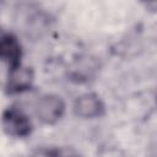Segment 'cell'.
<instances>
[{
  "mask_svg": "<svg viewBox=\"0 0 157 157\" xmlns=\"http://www.w3.org/2000/svg\"><path fill=\"white\" fill-rule=\"evenodd\" d=\"M34 81V72L32 67L26 65H17L9 69V75L6 80V91L10 94L22 93L31 90Z\"/></svg>",
  "mask_w": 157,
  "mask_h": 157,
  "instance_id": "3957f363",
  "label": "cell"
},
{
  "mask_svg": "<svg viewBox=\"0 0 157 157\" xmlns=\"http://www.w3.org/2000/svg\"><path fill=\"white\" fill-rule=\"evenodd\" d=\"M52 157H82V156L71 147H64V148L52 150Z\"/></svg>",
  "mask_w": 157,
  "mask_h": 157,
  "instance_id": "8992f818",
  "label": "cell"
},
{
  "mask_svg": "<svg viewBox=\"0 0 157 157\" xmlns=\"http://www.w3.org/2000/svg\"><path fill=\"white\" fill-rule=\"evenodd\" d=\"M1 34H2V32H1V29H0V36H1Z\"/></svg>",
  "mask_w": 157,
  "mask_h": 157,
  "instance_id": "52a82bcc",
  "label": "cell"
},
{
  "mask_svg": "<svg viewBox=\"0 0 157 157\" xmlns=\"http://www.w3.org/2000/svg\"><path fill=\"white\" fill-rule=\"evenodd\" d=\"M74 114L82 119H94L104 114V103L96 93H83L74 102Z\"/></svg>",
  "mask_w": 157,
  "mask_h": 157,
  "instance_id": "277c9868",
  "label": "cell"
},
{
  "mask_svg": "<svg viewBox=\"0 0 157 157\" xmlns=\"http://www.w3.org/2000/svg\"><path fill=\"white\" fill-rule=\"evenodd\" d=\"M1 126L5 134L12 137H26L32 131L29 118L16 107H9L2 112Z\"/></svg>",
  "mask_w": 157,
  "mask_h": 157,
  "instance_id": "6da1fadb",
  "label": "cell"
},
{
  "mask_svg": "<svg viewBox=\"0 0 157 157\" xmlns=\"http://www.w3.org/2000/svg\"><path fill=\"white\" fill-rule=\"evenodd\" d=\"M65 113V102L58 94H44L36 104V115L38 120L47 125L58 123Z\"/></svg>",
  "mask_w": 157,
  "mask_h": 157,
  "instance_id": "7a4b0ae2",
  "label": "cell"
},
{
  "mask_svg": "<svg viewBox=\"0 0 157 157\" xmlns=\"http://www.w3.org/2000/svg\"><path fill=\"white\" fill-rule=\"evenodd\" d=\"M22 47L16 36L11 33H2L0 36V60L12 69L21 64Z\"/></svg>",
  "mask_w": 157,
  "mask_h": 157,
  "instance_id": "5b68a950",
  "label": "cell"
}]
</instances>
